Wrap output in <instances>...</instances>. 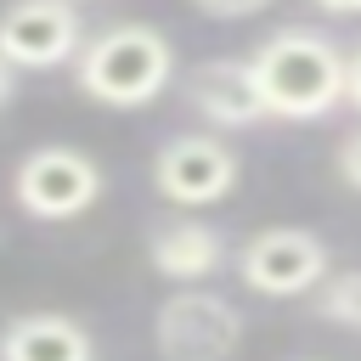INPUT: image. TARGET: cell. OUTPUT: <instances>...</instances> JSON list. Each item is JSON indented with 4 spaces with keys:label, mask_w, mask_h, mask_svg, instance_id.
Here are the masks:
<instances>
[{
    "label": "cell",
    "mask_w": 361,
    "mask_h": 361,
    "mask_svg": "<svg viewBox=\"0 0 361 361\" xmlns=\"http://www.w3.org/2000/svg\"><path fill=\"white\" fill-rule=\"evenodd\" d=\"M248 68H254V90L265 102V118L310 124L344 102V51L322 28H299V23L276 28L271 39H259Z\"/></svg>",
    "instance_id": "6da1fadb"
},
{
    "label": "cell",
    "mask_w": 361,
    "mask_h": 361,
    "mask_svg": "<svg viewBox=\"0 0 361 361\" xmlns=\"http://www.w3.org/2000/svg\"><path fill=\"white\" fill-rule=\"evenodd\" d=\"M73 79L102 107H147L175 79V45L147 23H113L79 45Z\"/></svg>",
    "instance_id": "7a4b0ae2"
},
{
    "label": "cell",
    "mask_w": 361,
    "mask_h": 361,
    "mask_svg": "<svg viewBox=\"0 0 361 361\" xmlns=\"http://www.w3.org/2000/svg\"><path fill=\"white\" fill-rule=\"evenodd\" d=\"M152 344L164 361H231L243 344V310L209 288H180L158 305Z\"/></svg>",
    "instance_id": "3957f363"
},
{
    "label": "cell",
    "mask_w": 361,
    "mask_h": 361,
    "mask_svg": "<svg viewBox=\"0 0 361 361\" xmlns=\"http://www.w3.org/2000/svg\"><path fill=\"white\" fill-rule=\"evenodd\" d=\"M11 197L34 220H73L102 197V164L79 147H62V141L34 147L11 175Z\"/></svg>",
    "instance_id": "277c9868"
},
{
    "label": "cell",
    "mask_w": 361,
    "mask_h": 361,
    "mask_svg": "<svg viewBox=\"0 0 361 361\" xmlns=\"http://www.w3.org/2000/svg\"><path fill=\"white\" fill-rule=\"evenodd\" d=\"M237 276L265 299L316 293L327 276V243L299 226H265L237 248Z\"/></svg>",
    "instance_id": "5b68a950"
},
{
    "label": "cell",
    "mask_w": 361,
    "mask_h": 361,
    "mask_svg": "<svg viewBox=\"0 0 361 361\" xmlns=\"http://www.w3.org/2000/svg\"><path fill=\"white\" fill-rule=\"evenodd\" d=\"M152 186L175 209H209L237 186V152L220 135H175L152 158Z\"/></svg>",
    "instance_id": "8992f818"
},
{
    "label": "cell",
    "mask_w": 361,
    "mask_h": 361,
    "mask_svg": "<svg viewBox=\"0 0 361 361\" xmlns=\"http://www.w3.org/2000/svg\"><path fill=\"white\" fill-rule=\"evenodd\" d=\"M85 45V23L68 0H11L0 11V56L11 68H62Z\"/></svg>",
    "instance_id": "52a82bcc"
},
{
    "label": "cell",
    "mask_w": 361,
    "mask_h": 361,
    "mask_svg": "<svg viewBox=\"0 0 361 361\" xmlns=\"http://www.w3.org/2000/svg\"><path fill=\"white\" fill-rule=\"evenodd\" d=\"M186 102L220 124V130H248L265 118V102L254 90V68L248 56H214V62H197L186 73Z\"/></svg>",
    "instance_id": "ba28073f"
},
{
    "label": "cell",
    "mask_w": 361,
    "mask_h": 361,
    "mask_svg": "<svg viewBox=\"0 0 361 361\" xmlns=\"http://www.w3.org/2000/svg\"><path fill=\"white\" fill-rule=\"evenodd\" d=\"M147 259H152V271L158 276H169V282H180V288H192V282H203V276H214L220 271V259H226V243H220V231L214 226H203V220H158L152 226V237H147Z\"/></svg>",
    "instance_id": "9c48e42d"
},
{
    "label": "cell",
    "mask_w": 361,
    "mask_h": 361,
    "mask_svg": "<svg viewBox=\"0 0 361 361\" xmlns=\"http://www.w3.org/2000/svg\"><path fill=\"white\" fill-rule=\"evenodd\" d=\"M0 361H96V344H90V333L73 316L28 310V316H11L6 322Z\"/></svg>",
    "instance_id": "30bf717a"
},
{
    "label": "cell",
    "mask_w": 361,
    "mask_h": 361,
    "mask_svg": "<svg viewBox=\"0 0 361 361\" xmlns=\"http://www.w3.org/2000/svg\"><path fill=\"white\" fill-rule=\"evenodd\" d=\"M316 316H322V322H338V327H355V333H361V271L322 276V288H316Z\"/></svg>",
    "instance_id": "8fae6325"
},
{
    "label": "cell",
    "mask_w": 361,
    "mask_h": 361,
    "mask_svg": "<svg viewBox=\"0 0 361 361\" xmlns=\"http://www.w3.org/2000/svg\"><path fill=\"white\" fill-rule=\"evenodd\" d=\"M203 17H220V23H237V17H259L271 0H192Z\"/></svg>",
    "instance_id": "7c38bea8"
},
{
    "label": "cell",
    "mask_w": 361,
    "mask_h": 361,
    "mask_svg": "<svg viewBox=\"0 0 361 361\" xmlns=\"http://www.w3.org/2000/svg\"><path fill=\"white\" fill-rule=\"evenodd\" d=\"M333 164H338L344 186H355V192H361V130H350V135L338 141V158H333Z\"/></svg>",
    "instance_id": "4fadbf2b"
},
{
    "label": "cell",
    "mask_w": 361,
    "mask_h": 361,
    "mask_svg": "<svg viewBox=\"0 0 361 361\" xmlns=\"http://www.w3.org/2000/svg\"><path fill=\"white\" fill-rule=\"evenodd\" d=\"M344 102L361 113V51H355V56H344Z\"/></svg>",
    "instance_id": "5bb4252c"
},
{
    "label": "cell",
    "mask_w": 361,
    "mask_h": 361,
    "mask_svg": "<svg viewBox=\"0 0 361 361\" xmlns=\"http://www.w3.org/2000/svg\"><path fill=\"white\" fill-rule=\"evenodd\" d=\"M322 11H333V17H361V0H316Z\"/></svg>",
    "instance_id": "9a60e30c"
},
{
    "label": "cell",
    "mask_w": 361,
    "mask_h": 361,
    "mask_svg": "<svg viewBox=\"0 0 361 361\" xmlns=\"http://www.w3.org/2000/svg\"><path fill=\"white\" fill-rule=\"evenodd\" d=\"M11 85H17V68H11V62H6V56H0V102H6V96H11Z\"/></svg>",
    "instance_id": "2e32d148"
},
{
    "label": "cell",
    "mask_w": 361,
    "mask_h": 361,
    "mask_svg": "<svg viewBox=\"0 0 361 361\" xmlns=\"http://www.w3.org/2000/svg\"><path fill=\"white\" fill-rule=\"evenodd\" d=\"M0 248H6V226H0Z\"/></svg>",
    "instance_id": "e0dca14e"
},
{
    "label": "cell",
    "mask_w": 361,
    "mask_h": 361,
    "mask_svg": "<svg viewBox=\"0 0 361 361\" xmlns=\"http://www.w3.org/2000/svg\"><path fill=\"white\" fill-rule=\"evenodd\" d=\"M68 6H73V0H68Z\"/></svg>",
    "instance_id": "ac0fdd59"
}]
</instances>
